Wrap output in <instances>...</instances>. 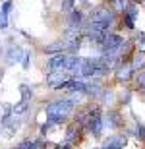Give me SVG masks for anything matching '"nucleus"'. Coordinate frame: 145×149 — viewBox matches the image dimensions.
I'll list each match as a JSON object with an SVG mask.
<instances>
[{
  "label": "nucleus",
  "instance_id": "obj_1",
  "mask_svg": "<svg viewBox=\"0 0 145 149\" xmlns=\"http://www.w3.org/2000/svg\"><path fill=\"white\" fill-rule=\"evenodd\" d=\"M116 23V10L106 4H99L91 8L89 16L85 17V25L81 31H95V33H110Z\"/></svg>",
  "mask_w": 145,
  "mask_h": 149
},
{
  "label": "nucleus",
  "instance_id": "obj_2",
  "mask_svg": "<svg viewBox=\"0 0 145 149\" xmlns=\"http://www.w3.org/2000/svg\"><path fill=\"white\" fill-rule=\"evenodd\" d=\"M79 97H83V95L70 93L68 97H60V99H54V101H50V103H46V107H45L46 120H52L56 126H62L64 122H68L70 114L79 105Z\"/></svg>",
  "mask_w": 145,
  "mask_h": 149
},
{
  "label": "nucleus",
  "instance_id": "obj_3",
  "mask_svg": "<svg viewBox=\"0 0 145 149\" xmlns=\"http://www.w3.org/2000/svg\"><path fill=\"white\" fill-rule=\"evenodd\" d=\"M62 43L66 47V54H78L81 49V43H83V33L76 31V29H68L62 37Z\"/></svg>",
  "mask_w": 145,
  "mask_h": 149
},
{
  "label": "nucleus",
  "instance_id": "obj_4",
  "mask_svg": "<svg viewBox=\"0 0 145 149\" xmlns=\"http://www.w3.org/2000/svg\"><path fill=\"white\" fill-rule=\"evenodd\" d=\"M81 132H83V126L81 124H78V122H70L66 128V132H64V138H62V141L68 145H72V147H76V145L79 143V138H81Z\"/></svg>",
  "mask_w": 145,
  "mask_h": 149
},
{
  "label": "nucleus",
  "instance_id": "obj_5",
  "mask_svg": "<svg viewBox=\"0 0 145 149\" xmlns=\"http://www.w3.org/2000/svg\"><path fill=\"white\" fill-rule=\"evenodd\" d=\"M139 8L135 2H128V6L122 10V25L126 29H134L135 27V19H137Z\"/></svg>",
  "mask_w": 145,
  "mask_h": 149
},
{
  "label": "nucleus",
  "instance_id": "obj_6",
  "mask_svg": "<svg viewBox=\"0 0 145 149\" xmlns=\"http://www.w3.org/2000/svg\"><path fill=\"white\" fill-rule=\"evenodd\" d=\"M128 143V136L126 134H110L108 138L103 139L99 149H124Z\"/></svg>",
  "mask_w": 145,
  "mask_h": 149
},
{
  "label": "nucleus",
  "instance_id": "obj_7",
  "mask_svg": "<svg viewBox=\"0 0 145 149\" xmlns=\"http://www.w3.org/2000/svg\"><path fill=\"white\" fill-rule=\"evenodd\" d=\"M23 54H25V50H23L19 45H16V43H10L4 49V58H6V62H8L10 66L19 64V62H22V58H23Z\"/></svg>",
  "mask_w": 145,
  "mask_h": 149
},
{
  "label": "nucleus",
  "instance_id": "obj_8",
  "mask_svg": "<svg viewBox=\"0 0 145 149\" xmlns=\"http://www.w3.org/2000/svg\"><path fill=\"white\" fill-rule=\"evenodd\" d=\"M70 74L68 72H49L45 77V83L49 85L50 89H62L64 87V83L70 79Z\"/></svg>",
  "mask_w": 145,
  "mask_h": 149
},
{
  "label": "nucleus",
  "instance_id": "obj_9",
  "mask_svg": "<svg viewBox=\"0 0 145 149\" xmlns=\"http://www.w3.org/2000/svg\"><path fill=\"white\" fill-rule=\"evenodd\" d=\"M103 126L105 130H116V128L122 126V114L118 111H105L103 112Z\"/></svg>",
  "mask_w": 145,
  "mask_h": 149
},
{
  "label": "nucleus",
  "instance_id": "obj_10",
  "mask_svg": "<svg viewBox=\"0 0 145 149\" xmlns=\"http://www.w3.org/2000/svg\"><path fill=\"white\" fill-rule=\"evenodd\" d=\"M134 68L130 66V62H122V64H118L116 70H114V79L118 83H128L130 79H134Z\"/></svg>",
  "mask_w": 145,
  "mask_h": 149
},
{
  "label": "nucleus",
  "instance_id": "obj_11",
  "mask_svg": "<svg viewBox=\"0 0 145 149\" xmlns=\"http://www.w3.org/2000/svg\"><path fill=\"white\" fill-rule=\"evenodd\" d=\"M66 62H68V54L60 52V54L49 56L46 68H49V72H66Z\"/></svg>",
  "mask_w": 145,
  "mask_h": 149
},
{
  "label": "nucleus",
  "instance_id": "obj_12",
  "mask_svg": "<svg viewBox=\"0 0 145 149\" xmlns=\"http://www.w3.org/2000/svg\"><path fill=\"white\" fill-rule=\"evenodd\" d=\"M85 25V14L83 10H78L74 8L70 14H68V29H76V31H81Z\"/></svg>",
  "mask_w": 145,
  "mask_h": 149
},
{
  "label": "nucleus",
  "instance_id": "obj_13",
  "mask_svg": "<svg viewBox=\"0 0 145 149\" xmlns=\"http://www.w3.org/2000/svg\"><path fill=\"white\" fill-rule=\"evenodd\" d=\"M130 66L134 68V72H141L145 68V50L139 49L135 50L134 54H132V58H130Z\"/></svg>",
  "mask_w": 145,
  "mask_h": 149
},
{
  "label": "nucleus",
  "instance_id": "obj_14",
  "mask_svg": "<svg viewBox=\"0 0 145 149\" xmlns=\"http://www.w3.org/2000/svg\"><path fill=\"white\" fill-rule=\"evenodd\" d=\"M43 52H45L46 56H54V54H60V52H66V47L62 43V39H58L54 43L45 45V47H43Z\"/></svg>",
  "mask_w": 145,
  "mask_h": 149
},
{
  "label": "nucleus",
  "instance_id": "obj_15",
  "mask_svg": "<svg viewBox=\"0 0 145 149\" xmlns=\"http://www.w3.org/2000/svg\"><path fill=\"white\" fill-rule=\"evenodd\" d=\"M124 134H126V136H128V134H134L135 138H137V139L141 141V143L145 145V126L141 124V122H137V120H135L134 130H124Z\"/></svg>",
  "mask_w": 145,
  "mask_h": 149
},
{
  "label": "nucleus",
  "instance_id": "obj_16",
  "mask_svg": "<svg viewBox=\"0 0 145 149\" xmlns=\"http://www.w3.org/2000/svg\"><path fill=\"white\" fill-rule=\"evenodd\" d=\"M19 95H22V101L25 103H31L33 101V87L29 85V83H19Z\"/></svg>",
  "mask_w": 145,
  "mask_h": 149
},
{
  "label": "nucleus",
  "instance_id": "obj_17",
  "mask_svg": "<svg viewBox=\"0 0 145 149\" xmlns=\"http://www.w3.org/2000/svg\"><path fill=\"white\" fill-rule=\"evenodd\" d=\"M114 99H116V95H114V91H112V89H103V95H101L99 97V101L101 103H103V105H108L110 107L112 103H114Z\"/></svg>",
  "mask_w": 145,
  "mask_h": 149
},
{
  "label": "nucleus",
  "instance_id": "obj_18",
  "mask_svg": "<svg viewBox=\"0 0 145 149\" xmlns=\"http://www.w3.org/2000/svg\"><path fill=\"white\" fill-rule=\"evenodd\" d=\"M134 81H135V87L139 89V91H145V70H141V72L135 74Z\"/></svg>",
  "mask_w": 145,
  "mask_h": 149
},
{
  "label": "nucleus",
  "instance_id": "obj_19",
  "mask_svg": "<svg viewBox=\"0 0 145 149\" xmlns=\"http://www.w3.org/2000/svg\"><path fill=\"white\" fill-rule=\"evenodd\" d=\"M52 128H56V124L52 120H45L43 124L39 126V132H41V138H45L49 132H52Z\"/></svg>",
  "mask_w": 145,
  "mask_h": 149
},
{
  "label": "nucleus",
  "instance_id": "obj_20",
  "mask_svg": "<svg viewBox=\"0 0 145 149\" xmlns=\"http://www.w3.org/2000/svg\"><path fill=\"white\" fill-rule=\"evenodd\" d=\"M12 8H14V2H12V0H4V2H2V6H0V12H2V14H6V16L10 17Z\"/></svg>",
  "mask_w": 145,
  "mask_h": 149
},
{
  "label": "nucleus",
  "instance_id": "obj_21",
  "mask_svg": "<svg viewBox=\"0 0 145 149\" xmlns=\"http://www.w3.org/2000/svg\"><path fill=\"white\" fill-rule=\"evenodd\" d=\"M76 2H78V0H62V12L70 14V12L76 8Z\"/></svg>",
  "mask_w": 145,
  "mask_h": 149
},
{
  "label": "nucleus",
  "instance_id": "obj_22",
  "mask_svg": "<svg viewBox=\"0 0 145 149\" xmlns=\"http://www.w3.org/2000/svg\"><path fill=\"white\" fill-rule=\"evenodd\" d=\"M22 66L23 70H29V66H31V50H25V54L22 58Z\"/></svg>",
  "mask_w": 145,
  "mask_h": 149
},
{
  "label": "nucleus",
  "instance_id": "obj_23",
  "mask_svg": "<svg viewBox=\"0 0 145 149\" xmlns=\"http://www.w3.org/2000/svg\"><path fill=\"white\" fill-rule=\"evenodd\" d=\"M135 45H139V47H143L145 45V33L143 31H139V33H135V39H132Z\"/></svg>",
  "mask_w": 145,
  "mask_h": 149
},
{
  "label": "nucleus",
  "instance_id": "obj_24",
  "mask_svg": "<svg viewBox=\"0 0 145 149\" xmlns=\"http://www.w3.org/2000/svg\"><path fill=\"white\" fill-rule=\"evenodd\" d=\"M112 4H114V8H116L118 12H122L126 6H128V0H112Z\"/></svg>",
  "mask_w": 145,
  "mask_h": 149
},
{
  "label": "nucleus",
  "instance_id": "obj_25",
  "mask_svg": "<svg viewBox=\"0 0 145 149\" xmlns=\"http://www.w3.org/2000/svg\"><path fill=\"white\" fill-rule=\"evenodd\" d=\"M130 97H132V91H130V89H126V93L120 95V103H122V105H128V103H130Z\"/></svg>",
  "mask_w": 145,
  "mask_h": 149
},
{
  "label": "nucleus",
  "instance_id": "obj_26",
  "mask_svg": "<svg viewBox=\"0 0 145 149\" xmlns=\"http://www.w3.org/2000/svg\"><path fill=\"white\" fill-rule=\"evenodd\" d=\"M6 27H8V16L0 12V31H4Z\"/></svg>",
  "mask_w": 145,
  "mask_h": 149
},
{
  "label": "nucleus",
  "instance_id": "obj_27",
  "mask_svg": "<svg viewBox=\"0 0 145 149\" xmlns=\"http://www.w3.org/2000/svg\"><path fill=\"white\" fill-rule=\"evenodd\" d=\"M132 2H135V4H145V0H132Z\"/></svg>",
  "mask_w": 145,
  "mask_h": 149
},
{
  "label": "nucleus",
  "instance_id": "obj_28",
  "mask_svg": "<svg viewBox=\"0 0 145 149\" xmlns=\"http://www.w3.org/2000/svg\"><path fill=\"white\" fill-rule=\"evenodd\" d=\"M0 81H2V72H0Z\"/></svg>",
  "mask_w": 145,
  "mask_h": 149
},
{
  "label": "nucleus",
  "instance_id": "obj_29",
  "mask_svg": "<svg viewBox=\"0 0 145 149\" xmlns=\"http://www.w3.org/2000/svg\"><path fill=\"white\" fill-rule=\"evenodd\" d=\"M0 134H2V126H0Z\"/></svg>",
  "mask_w": 145,
  "mask_h": 149
},
{
  "label": "nucleus",
  "instance_id": "obj_30",
  "mask_svg": "<svg viewBox=\"0 0 145 149\" xmlns=\"http://www.w3.org/2000/svg\"><path fill=\"white\" fill-rule=\"evenodd\" d=\"M93 149H99V147H93Z\"/></svg>",
  "mask_w": 145,
  "mask_h": 149
},
{
  "label": "nucleus",
  "instance_id": "obj_31",
  "mask_svg": "<svg viewBox=\"0 0 145 149\" xmlns=\"http://www.w3.org/2000/svg\"><path fill=\"white\" fill-rule=\"evenodd\" d=\"M141 149H145V147H141Z\"/></svg>",
  "mask_w": 145,
  "mask_h": 149
},
{
  "label": "nucleus",
  "instance_id": "obj_32",
  "mask_svg": "<svg viewBox=\"0 0 145 149\" xmlns=\"http://www.w3.org/2000/svg\"><path fill=\"white\" fill-rule=\"evenodd\" d=\"M4 149H6V147H4Z\"/></svg>",
  "mask_w": 145,
  "mask_h": 149
}]
</instances>
